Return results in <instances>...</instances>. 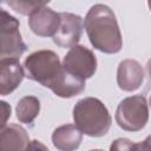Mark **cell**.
<instances>
[{
  "mask_svg": "<svg viewBox=\"0 0 151 151\" xmlns=\"http://www.w3.org/2000/svg\"><path fill=\"white\" fill-rule=\"evenodd\" d=\"M84 26L94 48L104 53H117L123 46L122 34L110 7L97 4L88 11Z\"/></svg>",
  "mask_w": 151,
  "mask_h": 151,
  "instance_id": "cell-1",
  "label": "cell"
},
{
  "mask_svg": "<svg viewBox=\"0 0 151 151\" xmlns=\"http://www.w3.org/2000/svg\"><path fill=\"white\" fill-rule=\"evenodd\" d=\"M73 119L79 131L90 137L105 136L112 120L106 106L99 99L92 97L84 98L76 104Z\"/></svg>",
  "mask_w": 151,
  "mask_h": 151,
  "instance_id": "cell-2",
  "label": "cell"
},
{
  "mask_svg": "<svg viewBox=\"0 0 151 151\" xmlns=\"http://www.w3.org/2000/svg\"><path fill=\"white\" fill-rule=\"evenodd\" d=\"M24 66L29 79L40 83L52 91L64 73V66L60 64L58 55L50 50L33 52L26 58Z\"/></svg>",
  "mask_w": 151,
  "mask_h": 151,
  "instance_id": "cell-3",
  "label": "cell"
},
{
  "mask_svg": "<svg viewBox=\"0 0 151 151\" xmlns=\"http://www.w3.org/2000/svg\"><path fill=\"white\" fill-rule=\"evenodd\" d=\"M147 119L149 109L144 96H132L123 99L116 111V122L125 131L142 130Z\"/></svg>",
  "mask_w": 151,
  "mask_h": 151,
  "instance_id": "cell-4",
  "label": "cell"
},
{
  "mask_svg": "<svg viewBox=\"0 0 151 151\" xmlns=\"http://www.w3.org/2000/svg\"><path fill=\"white\" fill-rule=\"evenodd\" d=\"M0 28V55L1 59H18L25 51L26 45L21 39L19 31V21L9 15L5 9L1 11Z\"/></svg>",
  "mask_w": 151,
  "mask_h": 151,
  "instance_id": "cell-5",
  "label": "cell"
},
{
  "mask_svg": "<svg viewBox=\"0 0 151 151\" xmlns=\"http://www.w3.org/2000/svg\"><path fill=\"white\" fill-rule=\"evenodd\" d=\"M63 66L72 74L85 80L94 74L97 70V59L91 50L77 45L65 55Z\"/></svg>",
  "mask_w": 151,
  "mask_h": 151,
  "instance_id": "cell-6",
  "label": "cell"
},
{
  "mask_svg": "<svg viewBox=\"0 0 151 151\" xmlns=\"http://www.w3.org/2000/svg\"><path fill=\"white\" fill-rule=\"evenodd\" d=\"M60 26L57 34L53 37V41L64 48H72L77 46L83 33V20L79 15L61 12Z\"/></svg>",
  "mask_w": 151,
  "mask_h": 151,
  "instance_id": "cell-7",
  "label": "cell"
},
{
  "mask_svg": "<svg viewBox=\"0 0 151 151\" xmlns=\"http://www.w3.org/2000/svg\"><path fill=\"white\" fill-rule=\"evenodd\" d=\"M28 25L37 35L54 37L60 26V14L44 6L29 15Z\"/></svg>",
  "mask_w": 151,
  "mask_h": 151,
  "instance_id": "cell-8",
  "label": "cell"
},
{
  "mask_svg": "<svg viewBox=\"0 0 151 151\" xmlns=\"http://www.w3.org/2000/svg\"><path fill=\"white\" fill-rule=\"evenodd\" d=\"M25 72L18 59L5 58L0 61V94L6 96L13 92L21 80Z\"/></svg>",
  "mask_w": 151,
  "mask_h": 151,
  "instance_id": "cell-9",
  "label": "cell"
},
{
  "mask_svg": "<svg viewBox=\"0 0 151 151\" xmlns=\"http://www.w3.org/2000/svg\"><path fill=\"white\" fill-rule=\"evenodd\" d=\"M144 80V71L140 64L132 59L123 60L117 71V83L124 91H134L139 88Z\"/></svg>",
  "mask_w": 151,
  "mask_h": 151,
  "instance_id": "cell-10",
  "label": "cell"
},
{
  "mask_svg": "<svg viewBox=\"0 0 151 151\" xmlns=\"http://www.w3.org/2000/svg\"><path fill=\"white\" fill-rule=\"evenodd\" d=\"M28 143V134L22 126L9 124L1 129L0 151H26Z\"/></svg>",
  "mask_w": 151,
  "mask_h": 151,
  "instance_id": "cell-11",
  "label": "cell"
},
{
  "mask_svg": "<svg viewBox=\"0 0 151 151\" xmlns=\"http://www.w3.org/2000/svg\"><path fill=\"white\" fill-rule=\"evenodd\" d=\"M83 133L76 125L66 124L54 130L52 134L53 145L60 151H74L79 147Z\"/></svg>",
  "mask_w": 151,
  "mask_h": 151,
  "instance_id": "cell-12",
  "label": "cell"
},
{
  "mask_svg": "<svg viewBox=\"0 0 151 151\" xmlns=\"http://www.w3.org/2000/svg\"><path fill=\"white\" fill-rule=\"evenodd\" d=\"M85 88V80L72 74L64 67V73L53 90V93L61 98H71L77 96Z\"/></svg>",
  "mask_w": 151,
  "mask_h": 151,
  "instance_id": "cell-13",
  "label": "cell"
},
{
  "mask_svg": "<svg viewBox=\"0 0 151 151\" xmlns=\"http://www.w3.org/2000/svg\"><path fill=\"white\" fill-rule=\"evenodd\" d=\"M40 110L39 100L33 96H26L18 101L17 105V117L21 123H32L38 116Z\"/></svg>",
  "mask_w": 151,
  "mask_h": 151,
  "instance_id": "cell-14",
  "label": "cell"
},
{
  "mask_svg": "<svg viewBox=\"0 0 151 151\" xmlns=\"http://www.w3.org/2000/svg\"><path fill=\"white\" fill-rule=\"evenodd\" d=\"M6 4L14 8V11L21 14H29L32 15L35 11L40 9L41 7L46 6V2L41 1H6Z\"/></svg>",
  "mask_w": 151,
  "mask_h": 151,
  "instance_id": "cell-15",
  "label": "cell"
},
{
  "mask_svg": "<svg viewBox=\"0 0 151 151\" xmlns=\"http://www.w3.org/2000/svg\"><path fill=\"white\" fill-rule=\"evenodd\" d=\"M133 146L134 143H132L131 140L126 138H119L111 144L110 151H133Z\"/></svg>",
  "mask_w": 151,
  "mask_h": 151,
  "instance_id": "cell-16",
  "label": "cell"
},
{
  "mask_svg": "<svg viewBox=\"0 0 151 151\" xmlns=\"http://www.w3.org/2000/svg\"><path fill=\"white\" fill-rule=\"evenodd\" d=\"M1 129L5 127L7 118L11 117V106L6 101H1Z\"/></svg>",
  "mask_w": 151,
  "mask_h": 151,
  "instance_id": "cell-17",
  "label": "cell"
},
{
  "mask_svg": "<svg viewBox=\"0 0 151 151\" xmlns=\"http://www.w3.org/2000/svg\"><path fill=\"white\" fill-rule=\"evenodd\" d=\"M133 151H151V134L140 143H134Z\"/></svg>",
  "mask_w": 151,
  "mask_h": 151,
  "instance_id": "cell-18",
  "label": "cell"
},
{
  "mask_svg": "<svg viewBox=\"0 0 151 151\" xmlns=\"http://www.w3.org/2000/svg\"><path fill=\"white\" fill-rule=\"evenodd\" d=\"M26 151H50V150L41 142H39V140H31L28 143V145H27Z\"/></svg>",
  "mask_w": 151,
  "mask_h": 151,
  "instance_id": "cell-19",
  "label": "cell"
},
{
  "mask_svg": "<svg viewBox=\"0 0 151 151\" xmlns=\"http://www.w3.org/2000/svg\"><path fill=\"white\" fill-rule=\"evenodd\" d=\"M146 70H147L149 77H150V79H151V59L147 61V65H146Z\"/></svg>",
  "mask_w": 151,
  "mask_h": 151,
  "instance_id": "cell-20",
  "label": "cell"
},
{
  "mask_svg": "<svg viewBox=\"0 0 151 151\" xmlns=\"http://www.w3.org/2000/svg\"><path fill=\"white\" fill-rule=\"evenodd\" d=\"M147 5H149V8H150V11H151V1H149Z\"/></svg>",
  "mask_w": 151,
  "mask_h": 151,
  "instance_id": "cell-21",
  "label": "cell"
},
{
  "mask_svg": "<svg viewBox=\"0 0 151 151\" xmlns=\"http://www.w3.org/2000/svg\"><path fill=\"white\" fill-rule=\"evenodd\" d=\"M90 151H104V150H100V149H96V150H90Z\"/></svg>",
  "mask_w": 151,
  "mask_h": 151,
  "instance_id": "cell-22",
  "label": "cell"
},
{
  "mask_svg": "<svg viewBox=\"0 0 151 151\" xmlns=\"http://www.w3.org/2000/svg\"><path fill=\"white\" fill-rule=\"evenodd\" d=\"M150 106H151V97H150Z\"/></svg>",
  "mask_w": 151,
  "mask_h": 151,
  "instance_id": "cell-23",
  "label": "cell"
}]
</instances>
